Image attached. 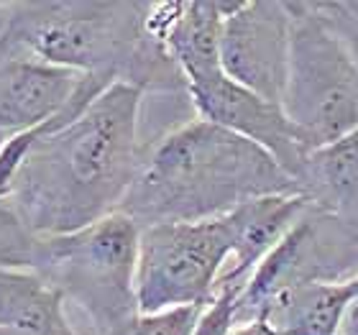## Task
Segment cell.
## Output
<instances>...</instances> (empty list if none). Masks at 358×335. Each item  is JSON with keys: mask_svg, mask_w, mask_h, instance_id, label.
<instances>
[{"mask_svg": "<svg viewBox=\"0 0 358 335\" xmlns=\"http://www.w3.org/2000/svg\"><path fill=\"white\" fill-rule=\"evenodd\" d=\"M0 330L13 335H80L64 297L29 269L0 266Z\"/></svg>", "mask_w": 358, "mask_h": 335, "instance_id": "obj_12", "label": "cell"}, {"mask_svg": "<svg viewBox=\"0 0 358 335\" xmlns=\"http://www.w3.org/2000/svg\"><path fill=\"white\" fill-rule=\"evenodd\" d=\"M80 75L21 54H0V138L52 120L69 103Z\"/></svg>", "mask_w": 358, "mask_h": 335, "instance_id": "obj_10", "label": "cell"}, {"mask_svg": "<svg viewBox=\"0 0 358 335\" xmlns=\"http://www.w3.org/2000/svg\"><path fill=\"white\" fill-rule=\"evenodd\" d=\"M289 10L292 49L282 108L315 151L358 131V59L315 3H289Z\"/></svg>", "mask_w": 358, "mask_h": 335, "instance_id": "obj_5", "label": "cell"}, {"mask_svg": "<svg viewBox=\"0 0 358 335\" xmlns=\"http://www.w3.org/2000/svg\"><path fill=\"white\" fill-rule=\"evenodd\" d=\"M187 92L197 118L210 120L262 146L299 187V174L310 149L282 105L238 85L225 75V69L187 83Z\"/></svg>", "mask_w": 358, "mask_h": 335, "instance_id": "obj_8", "label": "cell"}, {"mask_svg": "<svg viewBox=\"0 0 358 335\" xmlns=\"http://www.w3.org/2000/svg\"><path fill=\"white\" fill-rule=\"evenodd\" d=\"M351 290H353V294H356V297H358V276L351 282Z\"/></svg>", "mask_w": 358, "mask_h": 335, "instance_id": "obj_20", "label": "cell"}, {"mask_svg": "<svg viewBox=\"0 0 358 335\" xmlns=\"http://www.w3.org/2000/svg\"><path fill=\"white\" fill-rule=\"evenodd\" d=\"M0 8H6V3H0Z\"/></svg>", "mask_w": 358, "mask_h": 335, "instance_id": "obj_21", "label": "cell"}, {"mask_svg": "<svg viewBox=\"0 0 358 335\" xmlns=\"http://www.w3.org/2000/svg\"><path fill=\"white\" fill-rule=\"evenodd\" d=\"M341 335H358V297L353 299L351 307H348V313H345Z\"/></svg>", "mask_w": 358, "mask_h": 335, "instance_id": "obj_19", "label": "cell"}, {"mask_svg": "<svg viewBox=\"0 0 358 335\" xmlns=\"http://www.w3.org/2000/svg\"><path fill=\"white\" fill-rule=\"evenodd\" d=\"M231 335H279L266 320H251L246 325H238Z\"/></svg>", "mask_w": 358, "mask_h": 335, "instance_id": "obj_18", "label": "cell"}, {"mask_svg": "<svg viewBox=\"0 0 358 335\" xmlns=\"http://www.w3.org/2000/svg\"><path fill=\"white\" fill-rule=\"evenodd\" d=\"M268 194H299V187L262 146L194 115L143 146L118 213L138 228L200 223Z\"/></svg>", "mask_w": 358, "mask_h": 335, "instance_id": "obj_2", "label": "cell"}, {"mask_svg": "<svg viewBox=\"0 0 358 335\" xmlns=\"http://www.w3.org/2000/svg\"><path fill=\"white\" fill-rule=\"evenodd\" d=\"M202 307H177L164 313H138L113 335H194Z\"/></svg>", "mask_w": 358, "mask_h": 335, "instance_id": "obj_15", "label": "cell"}, {"mask_svg": "<svg viewBox=\"0 0 358 335\" xmlns=\"http://www.w3.org/2000/svg\"><path fill=\"white\" fill-rule=\"evenodd\" d=\"M292 49V10L279 0L238 3L225 18L220 62L225 75L282 105Z\"/></svg>", "mask_w": 358, "mask_h": 335, "instance_id": "obj_9", "label": "cell"}, {"mask_svg": "<svg viewBox=\"0 0 358 335\" xmlns=\"http://www.w3.org/2000/svg\"><path fill=\"white\" fill-rule=\"evenodd\" d=\"M228 215L200 223H162L141 228L136 294L146 315L205 307L231 261Z\"/></svg>", "mask_w": 358, "mask_h": 335, "instance_id": "obj_6", "label": "cell"}, {"mask_svg": "<svg viewBox=\"0 0 358 335\" xmlns=\"http://www.w3.org/2000/svg\"><path fill=\"white\" fill-rule=\"evenodd\" d=\"M238 294L241 290H217L202 307L194 335H231L238 328Z\"/></svg>", "mask_w": 358, "mask_h": 335, "instance_id": "obj_16", "label": "cell"}, {"mask_svg": "<svg viewBox=\"0 0 358 335\" xmlns=\"http://www.w3.org/2000/svg\"><path fill=\"white\" fill-rule=\"evenodd\" d=\"M358 276V225L313 202L259 264L238 294V325L259 320L274 297L310 284H351Z\"/></svg>", "mask_w": 358, "mask_h": 335, "instance_id": "obj_7", "label": "cell"}, {"mask_svg": "<svg viewBox=\"0 0 358 335\" xmlns=\"http://www.w3.org/2000/svg\"><path fill=\"white\" fill-rule=\"evenodd\" d=\"M141 228L123 213L64 236H36L26 269L80 310L95 335H113L138 310Z\"/></svg>", "mask_w": 358, "mask_h": 335, "instance_id": "obj_4", "label": "cell"}, {"mask_svg": "<svg viewBox=\"0 0 358 335\" xmlns=\"http://www.w3.org/2000/svg\"><path fill=\"white\" fill-rule=\"evenodd\" d=\"M3 141H6V138H0V143H3Z\"/></svg>", "mask_w": 358, "mask_h": 335, "instance_id": "obj_22", "label": "cell"}, {"mask_svg": "<svg viewBox=\"0 0 358 335\" xmlns=\"http://www.w3.org/2000/svg\"><path fill=\"white\" fill-rule=\"evenodd\" d=\"M317 13L330 23V29L343 38L353 57L358 59V0H338V3H315Z\"/></svg>", "mask_w": 358, "mask_h": 335, "instance_id": "obj_17", "label": "cell"}, {"mask_svg": "<svg viewBox=\"0 0 358 335\" xmlns=\"http://www.w3.org/2000/svg\"><path fill=\"white\" fill-rule=\"evenodd\" d=\"M299 194L358 225V131L310 151L299 174Z\"/></svg>", "mask_w": 358, "mask_h": 335, "instance_id": "obj_13", "label": "cell"}, {"mask_svg": "<svg viewBox=\"0 0 358 335\" xmlns=\"http://www.w3.org/2000/svg\"><path fill=\"white\" fill-rule=\"evenodd\" d=\"M143 92L115 83L69 126L44 136L0 197L34 236H64L118 213L146 138Z\"/></svg>", "mask_w": 358, "mask_h": 335, "instance_id": "obj_1", "label": "cell"}, {"mask_svg": "<svg viewBox=\"0 0 358 335\" xmlns=\"http://www.w3.org/2000/svg\"><path fill=\"white\" fill-rule=\"evenodd\" d=\"M0 54H21L77 75L123 83L143 95L179 97L187 80L151 31V3L26 0L8 3Z\"/></svg>", "mask_w": 358, "mask_h": 335, "instance_id": "obj_3", "label": "cell"}, {"mask_svg": "<svg viewBox=\"0 0 358 335\" xmlns=\"http://www.w3.org/2000/svg\"><path fill=\"white\" fill-rule=\"evenodd\" d=\"M353 299L351 284H310L274 297L259 320L279 335H341Z\"/></svg>", "mask_w": 358, "mask_h": 335, "instance_id": "obj_14", "label": "cell"}, {"mask_svg": "<svg viewBox=\"0 0 358 335\" xmlns=\"http://www.w3.org/2000/svg\"><path fill=\"white\" fill-rule=\"evenodd\" d=\"M307 205L310 200L302 194H268L233 210L228 215L233 238L231 261L217 290H243L259 264L279 246V241L297 223Z\"/></svg>", "mask_w": 358, "mask_h": 335, "instance_id": "obj_11", "label": "cell"}]
</instances>
